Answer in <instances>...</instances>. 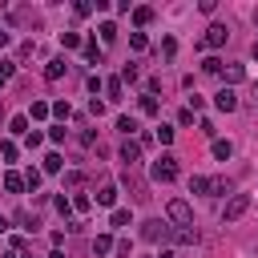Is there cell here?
Returning a JSON list of instances; mask_svg holds the SVG:
<instances>
[{"label":"cell","instance_id":"obj_4","mask_svg":"<svg viewBox=\"0 0 258 258\" xmlns=\"http://www.w3.org/2000/svg\"><path fill=\"white\" fill-rule=\"evenodd\" d=\"M226 40H230V28H226V24H218V20H214V24H210V28H206V36H202V48H222V44H226Z\"/></svg>","mask_w":258,"mask_h":258},{"label":"cell","instance_id":"obj_5","mask_svg":"<svg viewBox=\"0 0 258 258\" xmlns=\"http://www.w3.org/2000/svg\"><path fill=\"white\" fill-rule=\"evenodd\" d=\"M169 222H161V218H149V222H141V238L145 242H157V238H169Z\"/></svg>","mask_w":258,"mask_h":258},{"label":"cell","instance_id":"obj_26","mask_svg":"<svg viewBox=\"0 0 258 258\" xmlns=\"http://www.w3.org/2000/svg\"><path fill=\"white\" fill-rule=\"evenodd\" d=\"M137 109H141L145 117H153V113H157V97H153V93H141V101H137Z\"/></svg>","mask_w":258,"mask_h":258},{"label":"cell","instance_id":"obj_1","mask_svg":"<svg viewBox=\"0 0 258 258\" xmlns=\"http://www.w3.org/2000/svg\"><path fill=\"white\" fill-rule=\"evenodd\" d=\"M149 173H153V181H161V185L173 181V177H177V157H173V153H161V157L149 165Z\"/></svg>","mask_w":258,"mask_h":258},{"label":"cell","instance_id":"obj_44","mask_svg":"<svg viewBox=\"0 0 258 258\" xmlns=\"http://www.w3.org/2000/svg\"><path fill=\"white\" fill-rule=\"evenodd\" d=\"M89 113H93V117H101V113H105V101H97V97H93V101H89Z\"/></svg>","mask_w":258,"mask_h":258},{"label":"cell","instance_id":"obj_51","mask_svg":"<svg viewBox=\"0 0 258 258\" xmlns=\"http://www.w3.org/2000/svg\"><path fill=\"white\" fill-rule=\"evenodd\" d=\"M0 121H4V105H0Z\"/></svg>","mask_w":258,"mask_h":258},{"label":"cell","instance_id":"obj_47","mask_svg":"<svg viewBox=\"0 0 258 258\" xmlns=\"http://www.w3.org/2000/svg\"><path fill=\"white\" fill-rule=\"evenodd\" d=\"M48 258H69V254H64L60 246H52V250H48Z\"/></svg>","mask_w":258,"mask_h":258},{"label":"cell","instance_id":"obj_17","mask_svg":"<svg viewBox=\"0 0 258 258\" xmlns=\"http://www.w3.org/2000/svg\"><path fill=\"white\" fill-rule=\"evenodd\" d=\"M117 129H121L125 137H137V129H141V125H137V117H133V113H121V117H117Z\"/></svg>","mask_w":258,"mask_h":258},{"label":"cell","instance_id":"obj_18","mask_svg":"<svg viewBox=\"0 0 258 258\" xmlns=\"http://www.w3.org/2000/svg\"><path fill=\"white\" fill-rule=\"evenodd\" d=\"M4 189H8V194H20V189H28V185H24V173L8 169V173H4Z\"/></svg>","mask_w":258,"mask_h":258},{"label":"cell","instance_id":"obj_10","mask_svg":"<svg viewBox=\"0 0 258 258\" xmlns=\"http://www.w3.org/2000/svg\"><path fill=\"white\" fill-rule=\"evenodd\" d=\"M210 153H214L218 161H230V157H234V141H230V137H214V145H210Z\"/></svg>","mask_w":258,"mask_h":258},{"label":"cell","instance_id":"obj_14","mask_svg":"<svg viewBox=\"0 0 258 258\" xmlns=\"http://www.w3.org/2000/svg\"><path fill=\"white\" fill-rule=\"evenodd\" d=\"M222 77H226V85L234 89L238 81H246V64H226V69H222Z\"/></svg>","mask_w":258,"mask_h":258},{"label":"cell","instance_id":"obj_6","mask_svg":"<svg viewBox=\"0 0 258 258\" xmlns=\"http://www.w3.org/2000/svg\"><path fill=\"white\" fill-rule=\"evenodd\" d=\"M214 109H218V113H234V109H238V93H234L230 85H222V89L214 93Z\"/></svg>","mask_w":258,"mask_h":258},{"label":"cell","instance_id":"obj_41","mask_svg":"<svg viewBox=\"0 0 258 258\" xmlns=\"http://www.w3.org/2000/svg\"><path fill=\"white\" fill-rule=\"evenodd\" d=\"M40 141H44V133H40V129H32V133H28V137H24V145H28V149H36V145H40Z\"/></svg>","mask_w":258,"mask_h":258},{"label":"cell","instance_id":"obj_46","mask_svg":"<svg viewBox=\"0 0 258 258\" xmlns=\"http://www.w3.org/2000/svg\"><path fill=\"white\" fill-rule=\"evenodd\" d=\"M8 230H12V218H4V214H0V234H8Z\"/></svg>","mask_w":258,"mask_h":258},{"label":"cell","instance_id":"obj_21","mask_svg":"<svg viewBox=\"0 0 258 258\" xmlns=\"http://www.w3.org/2000/svg\"><path fill=\"white\" fill-rule=\"evenodd\" d=\"M8 133H16V137H28V133H32V129H28V113L12 117V121H8Z\"/></svg>","mask_w":258,"mask_h":258},{"label":"cell","instance_id":"obj_31","mask_svg":"<svg viewBox=\"0 0 258 258\" xmlns=\"http://www.w3.org/2000/svg\"><path fill=\"white\" fill-rule=\"evenodd\" d=\"M109 222H113L117 230H125V226H133V214H129V210H113V218H109Z\"/></svg>","mask_w":258,"mask_h":258},{"label":"cell","instance_id":"obj_45","mask_svg":"<svg viewBox=\"0 0 258 258\" xmlns=\"http://www.w3.org/2000/svg\"><path fill=\"white\" fill-rule=\"evenodd\" d=\"M177 125H194V109H181L177 113Z\"/></svg>","mask_w":258,"mask_h":258},{"label":"cell","instance_id":"obj_52","mask_svg":"<svg viewBox=\"0 0 258 258\" xmlns=\"http://www.w3.org/2000/svg\"><path fill=\"white\" fill-rule=\"evenodd\" d=\"M24 258H32V254H24Z\"/></svg>","mask_w":258,"mask_h":258},{"label":"cell","instance_id":"obj_16","mask_svg":"<svg viewBox=\"0 0 258 258\" xmlns=\"http://www.w3.org/2000/svg\"><path fill=\"white\" fill-rule=\"evenodd\" d=\"M48 117H52V105H48V101H32L28 121H48Z\"/></svg>","mask_w":258,"mask_h":258},{"label":"cell","instance_id":"obj_34","mask_svg":"<svg viewBox=\"0 0 258 258\" xmlns=\"http://www.w3.org/2000/svg\"><path fill=\"white\" fill-rule=\"evenodd\" d=\"M40 177H44L40 169H32V165L24 169V185H28V189H40Z\"/></svg>","mask_w":258,"mask_h":258},{"label":"cell","instance_id":"obj_29","mask_svg":"<svg viewBox=\"0 0 258 258\" xmlns=\"http://www.w3.org/2000/svg\"><path fill=\"white\" fill-rule=\"evenodd\" d=\"M0 157H4V161H16V157H20V145H16V141H0Z\"/></svg>","mask_w":258,"mask_h":258},{"label":"cell","instance_id":"obj_30","mask_svg":"<svg viewBox=\"0 0 258 258\" xmlns=\"http://www.w3.org/2000/svg\"><path fill=\"white\" fill-rule=\"evenodd\" d=\"M222 194H230V181L226 177H210V198H222Z\"/></svg>","mask_w":258,"mask_h":258},{"label":"cell","instance_id":"obj_23","mask_svg":"<svg viewBox=\"0 0 258 258\" xmlns=\"http://www.w3.org/2000/svg\"><path fill=\"white\" fill-rule=\"evenodd\" d=\"M189 194H206V198H210V177H206V173H194V177H189Z\"/></svg>","mask_w":258,"mask_h":258},{"label":"cell","instance_id":"obj_40","mask_svg":"<svg viewBox=\"0 0 258 258\" xmlns=\"http://www.w3.org/2000/svg\"><path fill=\"white\" fill-rule=\"evenodd\" d=\"M173 133H177L173 125H161V129H157V141H161V145H173Z\"/></svg>","mask_w":258,"mask_h":258},{"label":"cell","instance_id":"obj_11","mask_svg":"<svg viewBox=\"0 0 258 258\" xmlns=\"http://www.w3.org/2000/svg\"><path fill=\"white\" fill-rule=\"evenodd\" d=\"M60 169H64V157H60L56 149H48L44 161H40V173H60Z\"/></svg>","mask_w":258,"mask_h":258},{"label":"cell","instance_id":"obj_12","mask_svg":"<svg viewBox=\"0 0 258 258\" xmlns=\"http://www.w3.org/2000/svg\"><path fill=\"white\" fill-rule=\"evenodd\" d=\"M113 250H117V242H113L109 234H97V238H93V254H97V258H105V254H113Z\"/></svg>","mask_w":258,"mask_h":258},{"label":"cell","instance_id":"obj_7","mask_svg":"<svg viewBox=\"0 0 258 258\" xmlns=\"http://www.w3.org/2000/svg\"><path fill=\"white\" fill-rule=\"evenodd\" d=\"M117 157H121L125 165H137V161H141V141H137V137H125L121 149H117Z\"/></svg>","mask_w":258,"mask_h":258},{"label":"cell","instance_id":"obj_2","mask_svg":"<svg viewBox=\"0 0 258 258\" xmlns=\"http://www.w3.org/2000/svg\"><path fill=\"white\" fill-rule=\"evenodd\" d=\"M246 210H250V194H230V198H226V206H222V222L230 226V222H238Z\"/></svg>","mask_w":258,"mask_h":258},{"label":"cell","instance_id":"obj_9","mask_svg":"<svg viewBox=\"0 0 258 258\" xmlns=\"http://www.w3.org/2000/svg\"><path fill=\"white\" fill-rule=\"evenodd\" d=\"M64 73H69V60H64V56H52V60L44 64V81H60Z\"/></svg>","mask_w":258,"mask_h":258},{"label":"cell","instance_id":"obj_38","mask_svg":"<svg viewBox=\"0 0 258 258\" xmlns=\"http://www.w3.org/2000/svg\"><path fill=\"white\" fill-rule=\"evenodd\" d=\"M64 137H69V129H64V125H48V141H52V145H60Z\"/></svg>","mask_w":258,"mask_h":258},{"label":"cell","instance_id":"obj_48","mask_svg":"<svg viewBox=\"0 0 258 258\" xmlns=\"http://www.w3.org/2000/svg\"><path fill=\"white\" fill-rule=\"evenodd\" d=\"M157 258H177V254H173V250H161V254H157Z\"/></svg>","mask_w":258,"mask_h":258},{"label":"cell","instance_id":"obj_36","mask_svg":"<svg viewBox=\"0 0 258 258\" xmlns=\"http://www.w3.org/2000/svg\"><path fill=\"white\" fill-rule=\"evenodd\" d=\"M89 206H93L89 194H73V210H77V214H89Z\"/></svg>","mask_w":258,"mask_h":258},{"label":"cell","instance_id":"obj_32","mask_svg":"<svg viewBox=\"0 0 258 258\" xmlns=\"http://www.w3.org/2000/svg\"><path fill=\"white\" fill-rule=\"evenodd\" d=\"M16 222H20V230H28V234H36V214H28V210H20V214H16Z\"/></svg>","mask_w":258,"mask_h":258},{"label":"cell","instance_id":"obj_15","mask_svg":"<svg viewBox=\"0 0 258 258\" xmlns=\"http://www.w3.org/2000/svg\"><path fill=\"white\" fill-rule=\"evenodd\" d=\"M105 93H109V101H121L125 97V81L121 77H105Z\"/></svg>","mask_w":258,"mask_h":258},{"label":"cell","instance_id":"obj_49","mask_svg":"<svg viewBox=\"0 0 258 258\" xmlns=\"http://www.w3.org/2000/svg\"><path fill=\"white\" fill-rule=\"evenodd\" d=\"M4 44H8V32H4V28H0V48H4Z\"/></svg>","mask_w":258,"mask_h":258},{"label":"cell","instance_id":"obj_42","mask_svg":"<svg viewBox=\"0 0 258 258\" xmlns=\"http://www.w3.org/2000/svg\"><path fill=\"white\" fill-rule=\"evenodd\" d=\"M73 12H77V16H93V4H89V0H81V4H73Z\"/></svg>","mask_w":258,"mask_h":258},{"label":"cell","instance_id":"obj_25","mask_svg":"<svg viewBox=\"0 0 258 258\" xmlns=\"http://www.w3.org/2000/svg\"><path fill=\"white\" fill-rule=\"evenodd\" d=\"M129 48H133V52H145V48H149V36L133 28V32H129Z\"/></svg>","mask_w":258,"mask_h":258},{"label":"cell","instance_id":"obj_24","mask_svg":"<svg viewBox=\"0 0 258 258\" xmlns=\"http://www.w3.org/2000/svg\"><path fill=\"white\" fill-rule=\"evenodd\" d=\"M97 202H101V206H117V185H113V181H105V185H101V194H97Z\"/></svg>","mask_w":258,"mask_h":258},{"label":"cell","instance_id":"obj_20","mask_svg":"<svg viewBox=\"0 0 258 258\" xmlns=\"http://www.w3.org/2000/svg\"><path fill=\"white\" fill-rule=\"evenodd\" d=\"M85 60H89V64H101V60H105V48H101L97 40H85Z\"/></svg>","mask_w":258,"mask_h":258},{"label":"cell","instance_id":"obj_13","mask_svg":"<svg viewBox=\"0 0 258 258\" xmlns=\"http://www.w3.org/2000/svg\"><path fill=\"white\" fill-rule=\"evenodd\" d=\"M133 24H137V32H141L145 24H153V8H149V4H137V8H133Z\"/></svg>","mask_w":258,"mask_h":258},{"label":"cell","instance_id":"obj_35","mask_svg":"<svg viewBox=\"0 0 258 258\" xmlns=\"http://www.w3.org/2000/svg\"><path fill=\"white\" fill-rule=\"evenodd\" d=\"M64 185H69V189H81V185H85V173H81V169H69V173H64Z\"/></svg>","mask_w":258,"mask_h":258},{"label":"cell","instance_id":"obj_8","mask_svg":"<svg viewBox=\"0 0 258 258\" xmlns=\"http://www.w3.org/2000/svg\"><path fill=\"white\" fill-rule=\"evenodd\" d=\"M169 238H173L177 246H198V238H202V234H198V226H173V230H169Z\"/></svg>","mask_w":258,"mask_h":258},{"label":"cell","instance_id":"obj_22","mask_svg":"<svg viewBox=\"0 0 258 258\" xmlns=\"http://www.w3.org/2000/svg\"><path fill=\"white\" fill-rule=\"evenodd\" d=\"M52 117H56V125H64V121L73 117V105H69V101H52Z\"/></svg>","mask_w":258,"mask_h":258},{"label":"cell","instance_id":"obj_37","mask_svg":"<svg viewBox=\"0 0 258 258\" xmlns=\"http://www.w3.org/2000/svg\"><path fill=\"white\" fill-rule=\"evenodd\" d=\"M89 93H93V97L105 93V77H101V73H89Z\"/></svg>","mask_w":258,"mask_h":258},{"label":"cell","instance_id":"obj_50","mask_svg":"<svg viewBox=\"0 0 258 258\" xmlns=\"http://www.w3.org/2000/svg\"><path fill=\"white\" fill-rule=\"evenodd\" d=\"M254 28H258V8H254Z\"/></svg>","mask_w":258,"mask_h":258},{"label":"cell","instance_id":"obj_28","mask_svg":"<svg viewBox=\"0 0 258 258\" xmlns=\"http://www.w3.org/2000/svg\"><path fill=\"white\" fill-rule=\"evenodd\" d=\"M60 44L64 48H85V36L81 32H60Z\"/></svg>","mask_w":258,"mask_h":258},{"label":"cell","instance_id":"obj_27","mask_svg":"<svg viewBox=\"0 0 258 258\" xmlns=\"http://www.w3.org/2000/svg\"><path fill=\"white\" fill-rule=\"evenodd\" d=\"M12 73H16V60H8V56H0V89L12 81Z\"/></svg>","mask_w":258,"mask_h":258},{"label":"cell","instance_id":"obj_19","mask_svg":"<svg viewBox=\"0 0 258 258\" xmlns=\"http://www.w3.org/2000/svg\"><path fill=\"white\" fill-rule=\"evenodd\" d=\"M97 32H101V48L117 40V24H113V20H101V24H97Z\"/></svg>","mask_w":258,"mask_h":258},{"label":"cell","instance_id":"obj_43","mask_svg":"<svg viewBox=\"0 0 258 258\" xmlns=\"http://www.w3.org/2000/svg\"><path fill=\"white\" fill-rule=\"evenodd\" d=\"M161 52H165V56H173V52H177V40H173V36H165V40H161Z\"/></svg>","mask_w":258,"mask_h":258},{"label":"cell","instance_id":"obj_3","mask_svg":"<svg viewBox=\"0 0 258 258\" xmlns=\"http://www.w3.org/2000/svg\"><path fill=\"white\" fill-rule=\"evenodd\" d=\"M165 218H169L173 226H194V210H189L185 198H173V202L165 206Z\"/></svg>","mask_w":258,"mask_h":258},{"label":"cell","instance_id":"obj_39","mask_svg":"<svg viewBox=\"0 0 258 258\" xmlns=\"http://www.w3.org/2000/svg\"><path fill=\"white\" fill-rule=\"evenodd\" d=\"M137 77H141L137 64H125V69H121V81H129V85H137Z\"/></svg>","mask_w":258,"mask_h":258},{"label":"cell","instance_id":"obj_33","mask_svg":"<svg viewBox=\"0 0 258 258\" xmlns=\"http://www.w3.org/2000/svg\"><path fill=\"white\" fill-rule=\"evenodd\" d=\"M222 69H226V64H222L218 56H206V60H202V73H210V77H218Z\"/></svg>","mask_w":258,"mask_h":258}]
</instances>
